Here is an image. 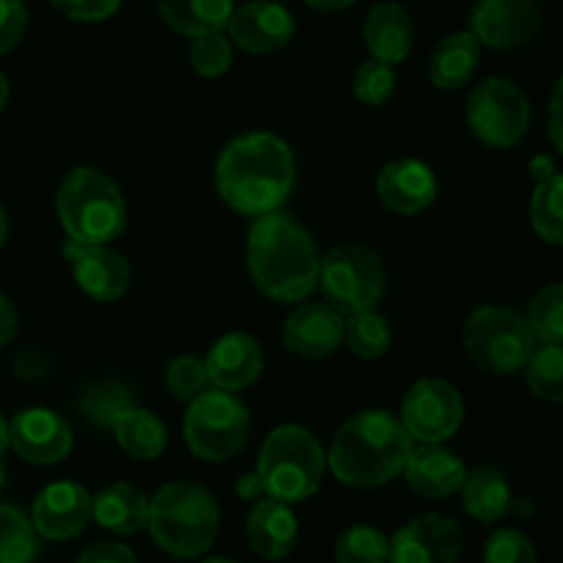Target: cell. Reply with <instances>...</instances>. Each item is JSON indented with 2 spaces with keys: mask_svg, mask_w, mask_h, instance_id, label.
<instances>
[{
  "mask_svg": "<svg viewBox=\"0 0 563 563\" xmlns=\"http://www.w3.org/2000/svg\"><path fill=\"white\" fill-rule=\"evenodd\" d=\"M205 367H208L210 387L241 393L263 376L265 354L252 334L230 332L210 345Z\"/></svg>",
  "mask_w": 563,
  "mask_h": 563,
  "instance_id": "ffe728a7",
  "label": "cell"
},
{
  "mask_svg": "<svg viewBox=\"0 0 563 563\" xmlns=\"http://www.w3.org/2000/svg\"><path fill=\"white\" fill-rule=\"evenodd\" d=\"M219 503L194 481H172L150 500V536L177 561L205 555L219 536Z\"/></svg>",
  "mask_w": 563,
  "mask_h": 563,
  "instance_id": "277c9868",
  "label": "cell"
},
{
  "mask_svg": "<svg viewBox=\"0 0 563 563\" xmlns=\"http://www.w3.org/2000/svg\"><path fill=\"white\" fill-rule=\"evenodd\" d=\"M395 84H398V78H395V69L389 64L367 58L354 75V95L362 106L378 108L393 97Z\"/></svg>",
  "mask_w": 563,
  "mask_h": 563,
  "instance_id": "74e56055",
  "label": "cell"
},
{
  "mask_svg": "<svg viewBox=\"0 0 563 563\" xmlns=\"http://www.w3.org/2000/svg\"><path fill=\"white\" fill-rule=\"evenodd\" d=\"M3 484H7V470H3V464H0V489H3Z\"/></svg>",
  "mask_w": 563,
  "mask_h": 563,
  "instance_id": "f5cc1de1",
  "label": "cell"
},
{
  "mask_svg": "<svg viewBox=\"0 0 563 563\" xmlns=\"http://www.w3.org/2000/svg\"><path fill=\"white\" fill-rule=\"evenodd\" d=\"M75 563H139L135 552L128 544L119 541H97V544L86 547Z\"/></svg>",
  "mask_w": 563,
  "mask_h": 563,
  "instance_id": "b9f144b4",
  "label": "cell"
},
{
  "mask_svg": "<svg viewBox=\"0 0 563 563\" xmlns=\"http://www.w3.org/2000/svg\"><path fill=\"white\" fill-rule=\"evenodd\" d=\"M525 373H528V387L536 398L563 404V345L536 349Z\"/></svg>",
  "mask_w": 563,
  "mask_h": 563,
  "instance_id": "e575fe53",
  "label": "cell"
},
{
  "mask_svg": "<svg viewBox=\"0 0 563 563\" xmlns=\"http://www.w3.org/2000/svg\"><path fill=\"white\" fill-rule=\"evenodd\" d=\"M484 563H539L536 547L519 530L503 528L486 539Z\"/></svg>",
  "mask_w": 563,
  "mask_h": 563,
  "instance_id": "f35d334b",
  "label": "cell"
},
{
  "mask_svg": "<svg viewBox=\"0 0 563 563\" xmlns=\"http://www.w3.org/2000/svg\"><path fill=\"white\" fill-rule=\"evenodd\" d=\"M29 31V9L23 0H0V56L12 53Z\"/></svg>",
  "mask_w": 563,
  "mask_h": 563,
  "instance_id": "ab89813d",
  "label": "cell"
},
{
  "mask_svg": "<svg viewBox=\"0 0 563 563\" xmlns=\"http://www.w3.org/2000/svg\"><path fill=\"white\" fill-rule=\"evenodd\" d=\"M296 188V158L288 141L268 130L232 139L216 161V191L235 213H276Z\"/></svg>",
  "mask_w": 563,
  "mask_h": 563,
  "instance_id": "6da1fadb",
  "label": "cell"
},
{
  "mask_svg": "<svg viewBox=\"0 0 563 563\" xmlns=\"http://www.w3.org/2000/svg\"><path fill=\"white\" fill-rule=\"evenodd\" d=\"M530 332L541 345H563V282L547 285L528 305Z\"/></svg>",
  "mask_w": 563,
  "mask_h": 563,
  "instance_id": "d6a6232c",
  "label": "cell"
},
{
  "mask_svg": "<svg viewBox=\"0 0 563 563\" xmlns=\"http://www.w3.org/2000/svg\"><path fill=\"white\" fill-rule=\"evenodd\" d=\"M249 547L265 561H282L299 544V519L288 503L263 497L246 517Z\"/></svg>",
  "mask_w": 563,
  "mask_h": 563,
  "instance_id": "7402d4cb",
  "label": "cell"
},
{
  "mask_svg": "<svg viewBox=\"0 0 563 563\" xmlns=\"http://www.w3.org/2000/svg\"><path fill=\"white\" fill-rule=\"evenodd\" d=\"M188 62L202 78H221L232 67V42L224 34L197 36L188 51Z\"/></svg>",
  "mask_w": 563,
  "mask_h": 563,
  "instance_id": "8d00e7d4",
  "label": "cell"
},
{
  "mask_svg": "<svg viewBox=\"0 0 563 563\" xmlns=\"http://www.w3.org/2000/svg\"><path fill=\"white\" fill-rule=\"evenodd\" d=\"M415 440L393 411L371 409L345 420L329 445L334 478L354 489H376L404 475Z\"/></svg>",
  "mask_w": 563,
  "mask_h": 563,
  "instance_id": "3957f363",
  "label": "cell"
},
{
  "mask_svg": "<svg viewBox=\"0 0 563 563\" xmlns=\"http://www.w3.org/2000/svg\"><path fill=\"white\" fill-rule=\"evenodd\" d=\"M555 175V169H552V164L547 158H536L533 161V177L539 183H544V180H550V177Z\"/></svg>",
  "mask_w": 563,
  "mask_h": 563,
  "instance_id": "7dc6e473",
  "label": "cell"
},
{
  "mask_svg": "<svg viewBox=\"0 0 563 563\" xmlns=\"http://www.w3.org/2000/svg\"><path fill=\"white\" fill-rule=\"evenodd\" d=\"M345 345L360 360H378L393 345L389 321L376 310L349 316V321H345Z\"/></svg>",
  "mask_w": 563,
  "mask_h": 563,
  "instance_id": "1f68e13d",
  "label": "cell"
},
{
  "mask_svg": "<svg viewBox=\"0 0 563 563\" xmlns=\"http://www.w3.org/2000/svg\"><path fill=\"white\" fill-rule=\"evenodd\" d=\"M437 175L429 164L415 158H400L384 166L376 177V194L387 210L398 216H417L434 205Z\"/></svg>",
  "mask_w": 563,
  "mask_h": 563,
  "instance_id": "d6986e66",
  "label": "cell"
},
{
  "mask_svg": "<svg viewBox=\"0 0 563 563\" xmlns=\"http://www.w3.org/2000/svg\"><path fill=\"white\" fill-rule=\"evenodd\" d=\"M252 417L232 393L210 387L188 404L183 437L188 451L208 464H224L243 453L249 442Z\"/></svg>",
  "mask_w": 563,
  "mask_h": 563,
  "instance_id": "ba28073f",
  "label": "cell"
},
{
  "mask_svg": "<svg viewBox=\"0 0 563 563\" xmlns=\"http://www.w3.org/2000/svg\"><path fill=\"white\" fill-rule=\"evenodd\" d=\"M95 497L75 481H56L36 495L31 508V522L36 533L51 541H67L84 533L91 519Z\"/></svg>",
  "mask_w": 563,
  "mask_h": 563,
  "instance_id": "9a60e30c",
  "label": "cell"
},
{
  "mask_svg": "<svg viewBox=\"0 0 563 563\" xmlns=\"http://www.w3.org/2000/svg\"><path fill=\"white\" fill-rule=\"evenodd\" d=\"M547 130H550V141L555 144V150L563 155V78L558 80L555 91H552Z\"/></svg>",
  "mask_w": 563,
  "mask_h": 563,
  "instance_id": "7bdbcfd3",
  "label": "cell"
},
{
  "mask_svg": "<svg viewBox=\"0 0 563 563\" xmlns=\"http://www.w3.org/2000/svg\"><path fill=\"white\" fill-rule=\"evenodd\" d=\"M462 500L475 522L492 525L506 517L511 508V486H508L506 475L497 473L495 467H478L467 473Z\"/></svg>",
  "mask_w": 563,
  "mask_h": 563,
  "instance_id": "83f0119b",
  "label": "cell"
},
{
  "mask_svg": "<svg viewBox=\"0 0 563 563\" xmlns=\"http://www.w3.org/2000/svg\"><path fill=\"white\" fill-rule=\"evenodd\" d=\"M235 492H238V497H243V500H249V503L263 500L265 489H263V481H260L257 470H254V473L241 475V478H238V484H235Z\"/></svg>",
  "mask_w": 563,
  "mask_h": 563,
  "instance_id": "f6af8a7d",
  "label": "cell"
},
{
  "mask_svg": "<svg viewBox=\"0 0 563 563\" xmlns=\"http://www.w3.org/2000/svg\"><path fill=\"white\" fill-rule=\"evenodd\" d=\"M9 95H12V89H9V78L0 73V111L9 106Z\"/></svg>",
  "mask_w": 563,
  "mask_h": 563,
  "instance_id": "681fc988",
  "label": "cell"
},
{
  "mask_svg": "<svg viewBox=\"0 0 563 563\" xmlns=\"http://www.w3.org/2000/svg\"><path fill=\"white\" fill-rule=\"evenodd\" d=\"M305 3L310 9H316V12L334 14V12H345L349 7H354L356 0H305Z\"/></svg>",
  "mask_w": 563,
  "mask_h": 563,
  "instance_id": "bcb514c9",
  "label": "cell"
},
{
  "mask_svg": "<svg viewBox=\"0 0 563 563\" xmlns=\"http://www.w3.org/2000/svg\"><path fill=\"white\" fill-rule=\"evenodd\" d=\"M464 555V530L445 514L409 519L389 539V563H459Z\"/></svg>",
  "mask_w": 563,
  "mask_h": 563,
  "instance_id": "7c38bea8",
  "label": "cell"
},
{
  "mask_svg": "<svg viewBox=\"0 0 563 563\" xmlns=\"http://www.w3.org/2000/svg\"><path fill=\"white\" fill-rule=\"evenodd\" d=\"M158 14L172 31L197 40L221 34L235 14V0H158Z\"/></svg>",
  "mask_w": 563,
  "mask_h": 563,
  "instance_id": "d4e9b609",
  "label": "cell"
},
{
  "mask_svg": "<svg viewBox=\"0 0 563 563\" xmlns=\"http://www.w3.org/2000/svg\"><path fill=\"white\" fill-rule=\"evenodd\" d=\"M40 555V533L20 508L0 503V563H34Z\"/></svg>",
  "mask_w": 563,
  "mask_h": 563,
  "instance_id": "f546056e",
  "label": "cell"
},
{
  "mask_svg": "<svg viewBox=\"0 0 563 563\" xmlns=\"http://www.w3.org/2000/svg\"><path fill=\"white\" fill-rule=\"evenodd\" d=\"M464 420L462 393L442 378H420L406 393L400 422L420 445H442L451 440Z\"/></svg>",
  "mask_w": 563,
  "mask_h": 563,
  "instance_id": "8fae6325",
  "label": "cell"
},
{
  "mask_svg": "<svg viewBox=\"0 0 563 563\" xmlns=\"http://www.w3.org/2000/svg\"><path fill=\"white\" fill-rule=\"evenodd\" d=\"M282 338L299 360L321 362L345 343V316L329 305H301L288 316Z\"/></svg>",
  "mask_w": 563,
  "mask_h": 563,
  "instance_id": "ac0fdd59",
  "label": "cell"
},
{
  "mask_svg": "<svg viewBox=\"0 0 563 563\" xmlns=\"http://www.w3.org/2000/svg\"><path fill=\"white\" fill-rule=\"evenodd\" d=\"M462 343L473 365L492 376H514L536 354V338L525 316L497 305L478 307L467 318Z\"/></svg>",
  "mask_w": 563,
  "mask_h": 563,
  "instance_id": "52a82bcc",
  "label": "cell"
},
{
  "mask_svg": "<svg viewBox=\"0 0 563 563\" xmlns=\"http://www.w3.org/2000/svg\"><path fill=\"white\" fill-rule=\"evenodd\" d=\"M539 25L536 0H478L470 14V34L495 51L528 45L539 34Z\"/></svg>",
  "mask_w": 563,
  "mask_h": 563,
  "instance_id": "4fadbf2b",
  "label": "cell"
},
{
  "mask_svg": "<svg viewBox=\"0 0 563 563\" xmlns=\"http://www.w3.org/2000/svg\"><path fill=\"white\" fill-rule=\"evenodd\" d=\"M133 404V393L124 384L106 378V382H95L84 389L78 400L80 417L91 422L95 429H111L119 422V417L130 409Z\"/></svg>",
  "mask_w": 563,
  "mask_h": 563,
  "instance_id": "f1b7e54d",
  "label": "cell"
},
{
  "mask_svg": "<svg viewBox=\"0 0 563 563\" xmlns=\"http://www.w3.org/2000/svg\"><path fill=\"white\" fill-rule=\"evenodd\" d=\"M318 285L329 307H334L340 316H356V312L376 310L387 290V274L382 257L371 246L345 243L321 260Z\"/></svg>",
  "mask_w": 563,
  "mask_h": 563,
  "instance_id": "9c48e42d",
  "label": "cell"
},
{
  "mask_svg": "<svg viewBox=\"0 0 563 563\" xmlns=\"http://www.w3.org/2000/svg\"><path fill=\"white\" fill-rule=\"evenodd\" d=\"M467 124L492 150H511L530 128V100L514 80L489 78L467 100Z\"/></svg>",
  "mask_w": 563,
  "mask_h": 563,
  "instance_id": "30bf717a",
  "label": "cell"
},
{
  "mask_svg": "<svg viewBox=\"0 0 563 563\" xmlns=\"http://www.w3.org/2000/svg\"><path fill=\"white\" fill-rule=\"evenodd\" d=\"M205 563H241V561H232V558H210V561Z\"/></svg>",
  "mask_w": 563,
  "mask_h": 563,
  "instance_id": "816d5d0a",
  "label": "cell"
},
{
  "mask_svg": "<svg viewBox=\"0 0 563 563\" xmlns=\"http://www.w3.org/2000/svg\"><path fill=\"white\" fill-rule=\"evenodd\" d=\"M56 213L73 243L108 246L128 230V202L117 183L100 169L78 166L56 191Z\"/></svg>",
  "mask_w": 563,
  "mask_h": 563,
  "instance_id": "5b68a950",
  "label": "cell"
},
{
  "mask_svg": "<svg viewBox=\"0 0 563 563\" xmlns=\"http://www.w3.org/2000/svg\"><path fill=\"white\" fill-rule=\"evenodd\" d=\"M113 437H117L119 448L130 459H139V462H155L166 451V442H169V431H166L164 420L153 411L141 409V406H130L119 417V422L113 426Z\"/></svg>",
  "mask_w": 563,
  "mask_h": 563,
  "instance_id": "4316f807",
  "label": "cell"
},
{
  "mask_svg": "<svg viewBox=\"0 0 563 563\" xmlns=\"http://www.w3.org/2000/svg\"><path fill=\"white\" fill-rule=\"evenodd\" d=\"M530 224L541 241L563 246V175L539 183L530 197Z\"/></svg>",
  "mask_w": 563,
  "mask_h": 563,
  "instance_id": "4dcf8cb0",
  "label": "cell"
},
{
  "mask_svg": "<svg viewBox=\"0 0 563 563\" xmlns=\"http://www.w3.org/2000/svg\"><path fill=\"white\" fill-rule=\"evenodd\" d=\"M327 453L312 431L301 426H276L260 445L257 475L265 497L279 503L310 500L327 475Z\"/></svg>",
  "mask_w": 563,
  "mask_h": 563,
  "instance_id": "8992f818",
  "label": "cell"
},
{
  "mask_svg": "<svg viewBox=\"0 0 563 563\" xmlns=\"http://www.w3.org/2000/svg\"><path fill=\"white\" fill-rule=\"evenodd\" d=\"M404 478L417 495L431 497V500H445L456 495L467 481V467L462 456L442 445H420L411 451L406 462Z\"/></svg>",
  "mask_w": 563,
  "mask_h": 563,
  "instance_id": "44dd1931",
  "label": "cell"
},
{
  "mask_svg": "<svg viewBox=\"0 0 563 563\" xmlns=\"http://www.w3.org/2000/svg\"><path fill=\"white\" fill-rule=\"evenodd\" d=\"M362 36H365V47L371 58L395 67V64L406 62L411 45H415V20L400 3L382 0L367 12Z\"/></svg>",
  "mask_w": 563,
  "mask_h": 563,
  "instance_id": "603a6c76",
  "label": "cell"
},
{
  "mask_svg": "<svg viewBox=\"0 0 563 563\" xmlns=\"http://www.w3.org/2000/svg\"><path fill=\"white\" fill-rule=\"evenodd\" d=\"M9 448V422L7 417L0 415V456H3V451Z\"/></svg>",
  "mask_w": 563,
  "mask_h": 563,
  "instance_id": "f907efd6",
  "label": "cell"
},
{
  "mask_svg": "<svg viewBox=\"0 0 563 563\" xmlns=\"http://www.w3.org/2000/svg\"><path fill=\"white\" fill-rule=\"evenodd\" d=\"M78 288L95 301H117L128 294L133 271L119 252L108 246H84L67 241L64 246Z\"/></svg>",
  "mask_w": 563,
  "mask_h": 563,
  "instance_id": "e0dca14e",
  "label": "cell"
},
{
  "mask_svg": "<svg viewBox=\"0 0 563 563\" xmlns=\"http://www.w3.org/2000/svg\"><path fill=\"white\" fill-rule=\"evenodd\" d=\"M7 238H9V213L7 208H3V202H0V249H3Z\"/></svg>",
  "mask_w": 563,
  "mask_h": 563,
  "instance_id": "c3c4849f",
  "label": "cell"
},
{
  "mask_svg": "<svg viewBox=\"0 0 563 563\" xmlns=\"http://www.w3.org/2000/svg\"><path fill=\"white\" fill-rule=\"evenodd\" d=\"M9 445L20 459L40 467L62 464L73 451V429L53 409H23L9 422Z\"/></svg>",
  "mask_w": 563,
  "mask_h": 563,
  "instance_id": "5bb4252c",
  "label": "cell"
},
{
  "mask_svg": "<svg viewBox=\"0 0 563 563\" xmlns=\"http://www.w3.org/2000/svg\"><path fill=\"white\" fill-rule=\"evenodd\" d=\"M51 3L56 12L75 23H102L122 7V0H51Z\"/></svg>",
  "mask_w": 563,
  "mask_h": 563,
  "instance_id": "60d3db41",
  "label": "cell"
},
{
  "mask_svg": "<svg viewBox=\"0 0 563 563\" xmlns=\"http://www.w3.org/2000/svg\"><path fill=\"white\" fill-rule=\"evenodd\" d=\"M166 387H169V393L177 400H186V404L208 393L210 376L205 360H197V356H177V360H172L169 367H166Z\"/></svg>",
  "mask_w": 563,
  "mask_h": 563,
  "instance_id": "d590c367",
  "label": "cell"
},
{
  "mask_svg": "<svg viewBox=\"0 0 563 563\" xmlns=\"http://www.w3.org/2000/svg\"><path fill=\"white\" fill-rule=\"evenodd\" d=\"M338 563H389V539L371 525L345 528L334 541Z\"/></svg>",
  "mask_w": 563,
  "mask_h": 563,
  "instance_id": "836d02e7",
  "label": "cell"
},
{
  "mask_svg": "<svg viewBox=\"0 0 563 563\" xmlns=\"http://www.w3.org/2000/svg\"><path fill=\"white\" fill-rule=\"evenodd\" d=\"M91 519L102 530H111L117 536H133L147 528L150 497L139 486L128 484V481L108 484L95 495Z\"/></svg>",
  "mask_w": 563,
  "mask_h": 563,
  "instance_id": "cb8c5ba5",
  "label": "cell"
},
{
  "mask_svg": "<svg viewBox=\"0 0 563 563\" xmlns=\"http://www.w3.org/2000/svg\"><path fill=\"white\" fill-rule=\"evenodd\" d=\"M318 243L294 216L276 213L254 219L246 238V263L260 294L285 305H299L318 288L321 276Z\"/></svg>",
  "mask_w": 563,
  "mask_h": 563,
  "instance_id": "7a4b0ae2",
  "label": "cell"
},
{
  "mask_svg": "<svg viewBox=\"0 0 563 563\" xmlns=\"http://www.w3.org/2000/svg\"><path fill=\"white\" fill-rule=\"evenodd\" d=\"M478 64L481 42L470 31H459V34L445 36L434 47V53L429 58V80L431 86H437L442 91L462 89L464 84H470Z\"/></svg>",
  "mask_w": 563,
  "mask_h": 563,
  "instance_id": "484cf974",
  "label": "cell"
},
{
  "mask_svg": "<svg viewBox=\"0 0 563 563\" xmlns=\"http://www.w3.org/2000/svg\"><path fill=\"white\" fill-rule=\"evenodd\" d=\"M14 334H18V310L7 296L0 294V349L12 343Z\"/></svg>",
  "mask_w": 563,
  "mask_h": 563,
  "instance_id": "ee69618b",
  "label": "cell"
},
{
  "mask_svg": "<svg viewBox=\"0 0 563 563\" xmlns=\"http://www.w3.org/2000/svg\"><path fill=\"white\" fill-rule=\"evenodd\" d=\"M230 42L241 51L265 56L290 45L296 34V20L276 0H249L235 9L230 25Z\"/></svg>",
  "mask_w": 563,
  "mask_h": 563,
  "instance_id": "2e32d148",
  "label": "cell"
}]
</instances>
